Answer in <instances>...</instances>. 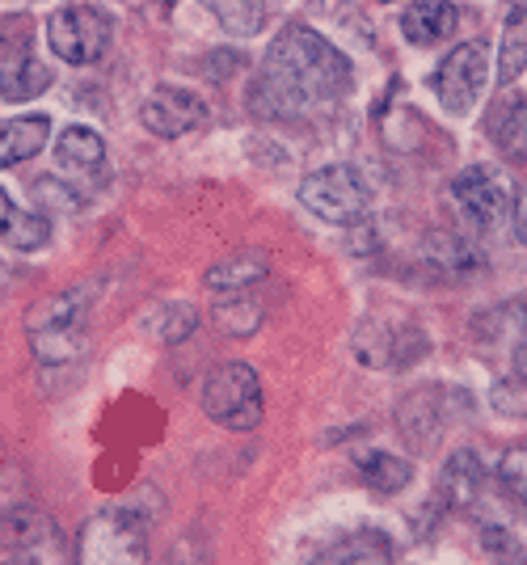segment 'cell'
I'll list each match as a JSON object with an SVG mask.
<instances>
[{"label": "cell", "mask_w": 527, "mask_h": 565, "mask_svg": "<svg viewBox=\"0 0 527 565\" xmlns=\"http://www.w3.org/2000/svg\"><path fill=\"white\" fill-rule=\"evenodd\" d=\"M351 85L355 68L330 39H321L312 25H288L266 51L254 85V110L275 118L309 115L316 106L346 97Z\"/></svg>", "instance_id": "1"}, {"label": "cell", "mask_w": 527, "mask_h": 565, "mask_svg": "<svg viewBox=\"0 0 527 565\" xmlns=\"http://www.w3.org/2000/svg\"><path fill=\"white\" fill-rule=\"evenodd\" d=\"M94 308V287L80 282L68 291H55L43 305L30 308L25 330H30V351L39 363H68L85 351V326Z\"/></svg>", "instance_id": "2"}, {"label": "cell", "mask_w": 527, "mask_h": 565, "mask_svg": "<svg viewBox=\"0 0 527 565\" xmlns=\"http://www.w3.org/2000/svg\"><path fill=\"white\" fill-rule=\"evenodd\" d=\"M203 414L224 430H258L266 418L262 380L249 363H219L203 380Z\"/></svg>", "instance_id": "3"}, {"label": "cell", "mask_w": 527, "mask_h": 565, "mask_svg": "<svg viewBox=\"0 0 527 565\" xmlns=\"http://www.w3.org/2000/svg\"><path fill=\"white\" fill-rule=\"evenodd\" d=\"M76 565H148V532L131 511H97L76 541Z\"/></svg>", "instance_id": "4"}, {"label": "cell", "mask_w": 527, "mask_h": 565, "mask_svg": "<svg viewBox=\"0 0 527 565\" xmlns=\"http://www.w3.org/2000/svg\"><path fill=\"white\" fill-rule=\"evenodd\" d=\"M0 565H68V541L47 511L22 502L0 515Z\"/></svg>", "instance_id": "5"}, {"label": "cell", "mask_w": 527, "mask_h": 565, "mask_svg": "<svg viewBox=\"0 0 527 565\" xmlns=\"http://www.w3.org/2000/svg\"><path fill=\"white\" fill-rule=\"evenodd\" d=\"M110 39H115V13L97 4H64L47 18L51 51L73 68L97 64L110 47Z\"/></svg>", "instance_id": "6"}, {"label": "cell", "mask_w": 527, "mask_h": 565, "mask_svg": "<svg viewBox=\"0 0 527 565\" xmlns=\"http://www.w3.org/2000/svg\"><path fill=\"white\" fill-rule=\"evenodd\" d=\"M300 203L325 224H359L372 212V190L351 166H325L304 178Z\"/></svg>", "instance_id": "7"}, {"label": "cell", "mask_w": 527, "mask_h": 565, "mask_svg": "<svg viewBox=\"0 0 527 565\" xmlns=\"http://www.w3.org/2000/svg\"><path fill=\"white\" fill-rule=\"evenodd\" d=\"M485 81H490V51L485 43H464L443 55L431 89L448 115H469L485 94Z\"/></svg>", "instance_id": "8"}, {"label": "cell", "mask_w": 527, "mask_h": 565, "mask_svg": "<svg viewBox=\"0 0 527 565\" xmlns=\"http://www.w3.org/2000/svg\"><path fill=\"white\" fill-rule=\"evenodd\" d=\"M51 72L34 60L25 25H4L0 30V97L4 102H30L47 94Z\"/></svg>", "instance_id": "9"}, {"label": "cell", "mask_w": 527, "mask_h": 565, "mask_svg": "<svg viewBox=\"0 0 527 565\" xmlns=\"http://www.w3.org/2000/svg\"><path fill=\"white\" fill-rule=\"evenodd\" d=\"M452 199H455V207L469 215L477 228H494L506 215L510 186H506L503 173L494 166H473L452 182Z\"/></svg>", "instance_id": "10"}, {"label": "cell", "mask_w": 527, "mask_h": 565, "mask_svg": "<svg viewBox=\"0 0 527 565\" xmlns=\"http://www.w3.org/2000/svg\"><path fill=\"white\" fill-rule=\"evenodd\" d=\"M140 122H144L152 136H161V140H178V136H186V131L207 122V102L198 94H191V89L161 85L140 106Z\"/></svg>", "instance_id": "11"}, {"label": "cell", "mask_w": 527, "mask_h": 565, "mask_svg": "<svg viewBox=\"0 0 527 565\" xmlns=\"http://www.w3.org/2000/svg\"><path fill=\"white\" fill-rule=\"evenodd\" d=\"M485 136L498 143L510 161L527 166V97L519 89L506 85L503 94L494 97V106L485 115Z\"/></svg>", "instance_id": "12"}, {"label": "cell", "mask_w": 527, "mask_h": 565, "mask_svg": "<svg viewBox=\"0 0 527 565\" xmlns=\"http://www.w3.org/2000/svg\"><path fill=\"white\" fill-rule=\"evenodd\" d=\"M460 25V13H455L452 0H413L401 13V34L413 47H439L448 43Z\"/></svg>", "instance_id": "13"}, {"label": "cell", "mask_w": 527, "mask_h": 565, "mask_svg": "<svg viewBox=\"0 0 527 565\" xmlns=\"http://www.w3.org/2000/svg\"><path fill=\"white\" fill-rule=\"evenodd\" d=\"M51 118L47 115H22L0 122V169L22 166L30 157H39L47 148Z\"/></svg>", "instance_id": "14"}, {"label": "cell", "mask_w": 527, "mask_h": 565, "mask_svg": "<svg viewBox=\"0 0 527 565\" xmlns=\"http://www.w3.org/2000/svg\"><path fill=\"white\" fill-rule=\"evenodd\" d=\"M266 275H270V262H266L262 254H254V249H237L233 258L207 266L203 287H207V291H216V296H240V291H249L254 282H262Z\"/></svg>", "instance_id": "15"}, {"label": "cell", "mask_w": 527, "mask_h": 565, "mask_svg": "<svg viewBox=\"0 0 527 565\" xmlns=\"http://www.w3.org/2000/svg\"><path fill=\"white\" fill-rule=\"evenodd\" d=\"M51 241V228L43 215L22 212L4 190H0V245L18 249V254H39Z\"/></svg>", "instance_id": "16"}, {"label": "cell", "mask_w": 527, "mask_h": 565, "mask_svg": "<svg viewBox=\"0 0 527 565\" xmlns=\"http://www.w3.org/2000/svg\"><path fill=\"white\" fill-rule=\"evenodd\" d=\"M55 161L68 173H94L106 166V140L94 127H64L55 140Z\"/></svg>", "instance_id": "17"}, {"label": "cell", "mask_w": 527, "mask_h": 565, "mask_svg": "<svg viewBox=\"0 0 527 565\" xmlns=\"http://www.w3.org/2000/svg\"><path fill=\"white\" fill-rule=\"evenodd\" d=\"M363 481L376 490V494H401L409 481H413V460L406 456H392V451H363L359 456Z\"/></svg>", "instance_id": "18"}, {"label": "cell", "mask_w": 527, "mask_h": 565, "mask_svg": "<svg viewBox=\"0 0 527 565\" xmlns=\"http://www.w3.org/2000/svg\"><path fill=\"white\" fill-rule=\"evenodd\" d=\"M312 565H392V548L380 532H355L334 548H325Z\"/></svg>", "instance_id": "19"}, {"label": "cell", "mask_w": 527, "mask_h": 565, "mask_svg": "<svg viewBox=\"0 0 527 565\" xmlns=\"http://www.w3.org/2000/svg\"><path fill=\"white\" fill-rule=\"evenodd\" d=\"M481 494V460L473 451H455L443 465V498L452 507H469Z\"/></svg>", "instance_id": "20"}, {"label": "cell", "mask_w": 527, "mask_h": 565, "mask_svg": "<svg viewBox=\"0 0 527 565\" xmlns=\"http://www.w3.org/2000/svg\"><path fill=\"white\" fill-rule=\"evenodd\" d=\"M216 18L224 22L228 34L237 39H249L266 25V13H270V0H212Z\"/></svg>", "instance_id": "21"}, {"label": "cell", "mask_w": 527, "mask_h": 565, "mask_svg": "<svg viewBox=\"0 0 527 565\" xmlns=\"http://www.w3.org/2000/svg\"><path fill=\"white\" fill-rule=\"evenodd\" d=\"M524 68H527V9H519V13L506 18L498 72H503V81H519V72Z\"/></svg>", "instance_id": "22"}, {"label": "cell", "mask_w": 527, "mask_h": 565, "mask_svg": "<svg viewBox=\"0 0 527 565\" xmlns=\"http://www.w3.org/2000/svg\"><path fill=\"white\" fill-rule=\"evenodd\" d=\"M152 333H157V342H165V347H182L194 330H198V312L191 305H165L157 308V317L148 321Z\"/></svg>", "instance_id": "23"}, {"label": "cell", "mask_w": 527, "mask_h": 565, "mask_svg": "<svg viewBox=\"0 0 527 565\" xmlns=\"http://www.w3.org/2000/svg\"><path fill=\"white\" fill-rule=\"evenodd\" d=\"M216 326L224 333H237V338H245V333H254L258 326H262V305H258V300H249L245 291H240V296H233V300H219V305H216Z\"/></svg>", "instance_id": "24"}, {"label": "cell", "mask_w": 527, "mask_h": 565, "mask_svg": "<svg viewBox=\"0 0 527 565\" xmlns=\"http://www.w3.org/2000/svg\"><path fill=\"white\" fill-rule=\"evenodd\" d=\"M498 481H503V490L519 507L527 511V451L519 448V451H506L503 456V465H498Z\"/></svg>", "instance_id": "25"}, {"label": "cell", "mask_w": 527, "mask_h": 565, "mask_svg": "<svg viewBox=\"0 0 527 565\" xmlns=\"http://www.w3.org/2000/svg\"><path fill=\"white\" fill-rule=\"evenodd\" d=\"M515 233H519V241L527 245V190L519 194V207H515Z\"/></svg>", "instance_id": "26"}, {"label": "cell", "mask_w": 527, "mask_h": 565, "mask_svg": "<svg viewBox=\"0 0 527 565\" xmlns=\"http://www.w3.org/2000/svg\"><path fill=\"white\" fill-rule=\"evenodd\" d=\"M515 372H519V380H527V333L519 338V351H515Z\"/></svg>", "instance_id": "27"}]
</instances>
